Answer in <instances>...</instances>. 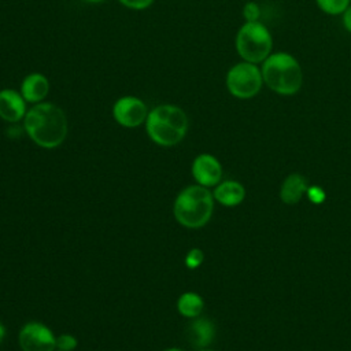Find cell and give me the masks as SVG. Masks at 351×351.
<instances>
[{"instance_id": "obj_15", "label": "cell", "mask_w": 351, "mask_h": 351, "mask_svg": "<svg viewBox=\"0 0 351 351\" xmlns=\"http://www.w3.org/2000/svg\"><path fill=\"white\" fill-rule=\"evenodd\" d=\"M204 308L203 298L196 292H184L177 300V310L182 317L196 318Z\"/></svg>"}, {"instance_id": "obj_1", "label": "cell", "mask_w": 351, "mask_h": 351, "mask_svg": "<svg viewBox=\"0 0 351 351\" xmlns=\"http://www.w3.org/2000/svg\"><path fill=\"white\" fill-rule=\"evenodd\" d=\"M25 130L43 148H56L67 136V118L53 103H37L25 115Z\"/></svg>"}, {"instance_id": "obj_4", "label": "cell", "mask_w": 351, "mask_h": 351, "mask_svg": "<svg viewBox=\"0 0 351 351\" xmlns=\"http://www.w3.org/2000/svg\"><path fill=\"white\" fill-rule=\"evenodd\" d=\"M214 210L213 193L202 185H189L184 188L174 200V217L177 222L189 229L204 226Z\"/></svg>"}, {"instance_id": "obj_16", "label": "cell", "mask_w": 351, "mask_h": 351, "mask_svg": "<svg viewBox=\"0 0 351 351\" xmlns=\"http://www.w3.org/2000/svg\"><path fill=\"white\" fill-rule=\"evenodd\" d=\"M318 8L326 15H341L351 4V0H315Z\"/></svg>"}, {"instance_id": "obj_10", "label": "cell", "mask_w": 351, "mask_h": 351, "mask_svg": "<svg viewBox=\"0 0 351 351\" xmlns=\"http://www.w3.org/2000/svg\"><path fill=\"white\" fill-rule=\"evenodd\" d=\"M26 100L14 89L0 90V118L7 122H18L26 115Z\"/></svg>"}, {"instance_id": "obj_13", "label": "cell", "mask_w": 351, "mask_h": 351, "mask_svg": "<svg viewBox=\"0 0 351 351\" xmlns=\"http://www.w3.org/2000/svg\"><path fill=\"white\" fill-rule=\"evenodd\" d=\"M214 200L221 203L222 206L226 207H234L239 206L244 197H245V189L244 186L233 180H226L219 182L214 192H213Z\"/></svg>"}, {"instance_id": "obj_3", "label": "cell", "mask_w": 351, "mask_h": 351, "mask_svg": "<svg viewBox=\"0 0 351 351\" xmlns=\"http://www.w3.org/2000/svg\"><path fill=\"white\" fill-rule=\"evenodd\" d=\"M149 138L162 147L178 144L186 134L188 117L182 108L173 104H160L152 108L145 119Z\"/></svg>"}, {"instance_id": "obj_20", "label": "cell", "mask_w": 351, "mask_h": 351, "mask_svg": "<svg viewBox=\"0 0 351 351\" xmlns=\"http://www.w3.org/2000/svg\"><path fill=\"white\" fill-rule=\"evenodd\" d=\"M306 195H307L308 200H310L313 204H321V203H324L325 199H326L325 191H324L321 186H317V185L308 186Z\"/></svg>"}, {"instance_id": "obj_11", "label": "cell", "mask_w": 351, "mask_h": 351, "mask_svg": "<svg viewBox=\"0 0 351 351\" xmlns=\"http://www.w3.org/2000/svg\"><path fill=\"white\" fill-rule=\"evenodd\" d=\"M185 337L192 347L197 350L206 348L208 344L213 343L215 337V326L208 318L196 317L186 326Z\"/></svg>"}, {"instance_id": "obj_17", "label": "cell", "mask_w": 351, "mask_h": 351, "mask_svg": "<svg viewBox=\"0 0 351 351\" xmlns=\"http://www.w3.org/2000/svg\"><path fill=\"white\" fill-rule=\"evenodd\" d=\"M243 16L245 22H258L261 18V7L255 1H247L243 7Z\"/></svg>"}, {"instance_id": "obj_2", "label": "cell", "mask_w": 351, "mask_h": 351, "mask_svg": "<svg viewBox=\"0 0 351 351\" xmlns=\"http://www.w3.org/2000/svg\"><path fill=\"white\" fill-rule=\"evenodd\" d=\"M263 84L277 95L292 96L303 85V70L299 60L289 52H271L261 63Z\"/></svg>"}, {"instance_id": "obj_18", "label": "cell", "mask_w": 351, "mask_h": 351, "mask_svg": "<svg viewBox=\"0 0 351 351\" xmlns=\"http://www.w3.org/2000/svg\"><path fill=\"white\" fill-rule=\"evenodd\" d=\"M78 346V340L69 333H63L56 337V350L62 351H73Z\"/></svg>"}, {"instance_id": "obj_8", "label": "cell", "mask_w": 351, "mask_h": 351, "mask_svg": "<svg viewBox=\"0 0 351 351\" xmlns=\"http://www.w3.org/2000/svg\"><path fill=\"white\" fill-rule=\"evenodd\" d=\"M148 110L145 103L136 96L119 97L112 107L114 119L125 128H136L145 122Z\"/></svg>"}, {"instance_id": "obj_26", "label": "cell", "mask_w": 351, "mask_h": 351, "mask_svg": "<svg viewBox=\"0 0 351 351\" xmlns=\"http://www.w3.org/2000/svg\"><path fill=\"white\" fill-rule=\"evenodd\" d=\"M197 351H213V350H207V348H202V350H197Z\"/></svg>"}, {"instance_id": "obj_22", "label": "cell", "mask_w": 351, "mask_h": 351, "mask_svg": "<svg viewBox=\"0 0 351 351\" xmlns=\"http://www.w3.org/2000/svg\"><path fill=\"white\" fill-rule=\"evenodd\" d=\"M341 22H343V27L351 33V4L346 8V11L341 14Z\"/></svg>"}, {"instance_id": "obj_21", "label": "cell", "mask_w": 351, "mask_h": 351, "mask_svg": "<svg viewBox=\"0 0 351 351\" xmlns=\"http://www.w3.org/2000/svg\"><path fill=\"white\" fill-rule=\"evenodd\" d=\"M154 0H119L121 4H123L128 8L132 10H144L152 4Z\"/></svg>"}, {"instance_id": "obj_23", "label": "cell", "mask_w": 351, "mask_h": 351, "mask_svg": "<svg viewBox=\"0 0 351 351\" xmlns=\"http://www.w3.org/2000/svg\"><path fill=\"white\" fill-rule=\"evenodd\" d=\"M4 336H5V328H4V325L0 322V343L4 340Z\"/></svg>"}, {"instance_id": "obj_6", "label": "cell", "mask_w": 351, "mask_h": 351, "mask_svg": "<svg viewBox=\"0 0 351 351\" xmlns=\"http://www.w3.org/2000/svg\"><path fill=\"white\" fill-rule=\"evenodd\" d=\"M225 84L228 92L236 99H252L263 86L261 66L241 60L228 70Z\"/></svg>"}, {"instance_id": "obj_19", "label": "cell", "mask_w": 351, "mask_h": 351, "mask_svg": "<svg viewBox=\"0 0 351 351\" xmlns=\"http://www.w3.org/2000/svg\"><path fill=\"white\" fill-rule=\"evenodd\" d=\"M204 261V254L200 248H192L188 251L185 256V266L189 269H196L199 267Z\"/></svg>"}, {"instance_id": "obj_14", "label": "cell", "mask_w": 351, "mask_h": 351, "mask_svg": "<svg viewBox=\"0 0 351 351\" xmlns=\"http://www.w3.org/2000/svg\"><path fill=\"white\" fill-rule=\"evenodd\" d=\"M307 188H308L307 180L299 173H292L281 184L280 197L285 204H289V206L296 204L307 192Z\"/></svg>"}, {"instance_id": "obj_25", "label": "cell", "mask_w": 351, "mask_h": 351, "mask_svg": "<svg viewBox=\"0 0 351 351\" xmlns=\"http://www.w3.org/2000/svg\"><path fill=\"white\" fill-rule=\"evenodd\" d=\"M165 351H182V350H180V348H167Z\"/></svg>"}, {"instance_id": "obj_5", "label": "cell", "mask_w": 351, "mask_h": 351, "mask_svg": "<svg viewBox=\"0 0 351 351\" xmlns=\"http://www.w3.org/2000/svg\"><path fill=\"white\" fill-rule=\"evenodd\" d=\"M234 45L243 60L261 64L273 52V36L261 21L244 22L237 30Z\"/></svg>"}, {"instance_id": "obj_27", "label": "cell", "mask_w": 351, "mask_h": 351, "mask_svg": "<svg viewBox=\"0 0 351 351\" xmlns=\"http://www.w3.org/2000/svg\"><path fill=\"white\" fill-rule=\"evenodd\" d=\"M56 351H62V350H56Z\"/></svg>"}, {"instance_id": "obj_12", "label": "cell", "mask_w": 351, "mask_h": 351, "mask_svg": "<svg viewBox=\"0 0 351 351\" xmlns=\"http://www.w3.org/2000/svg\"><path fill=\"white\" fill-rule=\"evenodd\" d=\"M49 93V81L41 73H32L25 77L21 85V95L27 103H41Z\"/></svg>"}, {"instance_id": "obj_24", "label": "cell", "mask_w": 351, "mask_h": 351, "mask_svg": "<svg viewBox=\"0 0 351 351\" xmlns=\"http://www.w3.org/2000/svg\"><path fill=\"white\" fill-rule=\"evenodd\" d=\"M85 1H88V3H101L104 0H85Z\"/></svg>"}, {"instance_id": "obj_7", "label": "cell", "mask_w": 351, "mask_h": 351, "mask_svg": "<svg viewBox=\"0 0 351 351\" xmlns=\"http://www.w3.org/2000/svg\"><path fill=\"white\" fill-rule=\"evenodd\" d=\"M22 351H55L56 337L53 332L41 322H27L19 332Z\"/></svg>"}, {"instance_id": "obj_9", "label": "cell", "mask_w": 351, "mask_h": 351, "mask_svg": "<svg viewBox=\"0 0 351 351\" xmlns=\"http://www.w3.org/2000/svg\"><path fill=\"white\" fill-rule=\"evenodd\" d=\"M192 176L202 186H217L222 178V166L215 156L200 154L192 163Z\"/></svg>"}]
</instances>
